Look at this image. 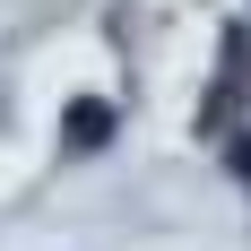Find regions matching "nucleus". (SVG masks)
Instances as JSON below:
<instances>
[{
  "label": "nucleus",
  "instance_id": "f257e3e1",
  "mask_svg": "<svg viewBox=\"0 0 251 251\" xmlns=\"http://www.w3.org/2000/svg\"><path fill=\"white\" fill-rule=\"evenodd\" d=\"M113 122H122V113H113L104 96H78V104H70V148H104Z\"/></svg>",
  "mask_w": 251,
  "mask_h": 251
}]
</instances>
